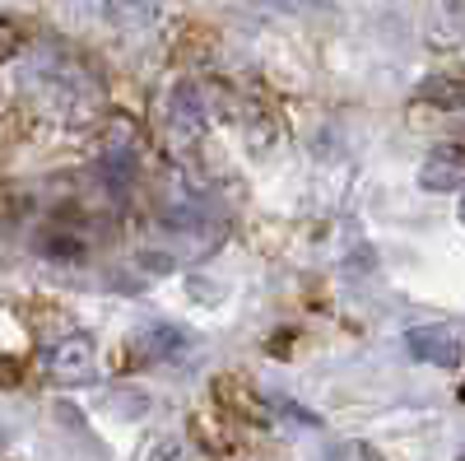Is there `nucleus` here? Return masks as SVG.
<instances>
[{"mask_svg":"<svg viewBox=\"0 0 465 461\" xmlns=\"http://www.w3.org/2000/svg\"><path fill=\"white\" fill-rule=\"evenodd\" d=\"M43 364H47V377L65 382V387H80V382L94 377V345L84 336H65L43 355Z\"/></svg>","mask_w":465,"mask_h":461,"instance_id":"1","label":"nucleus"},{"mask_svg":"<svg viewBox=\"0 0 465 461\" xmlns=\"http://www.w3.org/2000/svg\"><path fill=\"white\" fill-rule=\"evenodd\" d=\"M405 350L419 364H438V368H456L460 364V336L451 326H410L405 331Z\"/></svg>","mask_w":465,"mask_h":461,"instance_id":"2","label":"nucleus"},{"mask_svg":"<svg viewBox=\"0 0 465 461\" xmlns=\"http://www.w3.org/2000/svg\"><path fill=\"white\" fill-rule=\"evenodd\" d=\"M460 177H465L460 145H447L442 154H433V159L423 164V173H419V182L429 186V191H460Z\"/></svg>","mask_w":465,"mask_h":461,"instance_id":"3","label":"nucleus"},{"mask_svg":"<svg viewBox=\"0 0 465 461\" xmlns=\"http://www.w3.org/2000/svg\"><path fill=\"white\" fill-rule=\"evenodd\" d=\"M201 117H205V107H201L196 89L177 85V89H173V131H177V135H196V131H201Z\"/></svg>","mask_w":465,"mask_h":461,"instance_id":"4","label":"nucleus"},{"mask_svg":"<svg viewBox=\"0 0 465 461\" xmlns=\"http://www.w3.org/2000/svg\"><path fill=\"white\" fill-rule=\"evenodd\" d=\"M186 345H191V336L177 331V326H153V331L144 336V350H149V355H159V359H177Z\"/></svg>","mask_w":465,"mask_h":461,"instance_id":"5","label":"nucleus"},{"mask_svg":"<svg viewBox=\"0 0 465 461\" xmlns=\"http://www.w3.org/2000/svg\"><path fill=\"white\" fill-rule=\"evenodd\" d=\"M107 10L116 24H126V28H144L153 15H159V0H107Z\"/></svg>","mask_w":465,"mask_h":461,"instance_id":"6","label":"nucleus"},{"mask_svg":"<svg viewBox=\"0 0 465 461\" xmlns=\"http://www.w3.org/2000/svg\"><path fill=\"white\" fill-rule=\"evenodd\" d=\"M423 98H442L438 107L456 112V107H460V85H456V80H433L429 89H423Z\"/></svg>","mask_w":465,"mask_h":461,"instance_id":"7","label":"nucleus"},{"mask_svg":"<svg viewBox=\"0 0 465 461\" xmlns=\"http://www.w3.org/2000/svg\"><path fill=\"white\" fill-rule=\"evenodd\" d=\"M19 47H24V33H19V24L0 15V61H10Z\"/></svg>","mask_w":465,"mask_h":461,"instance_id":"8","label":"nucleus"},{"mask_svg":"<svg viewBox=\"0 0 465 461\" xmlns=\"http://www.w3.org/2000/svg\"><path fill=\"white\" fill-rule=\"evenodd\" d=\"M280 5H298V10H322L326 0H280Z\"/></svg>","mask_w":465,"mask_h":461,"instance_id":"9","label":"nucleus"}]
</instances>
